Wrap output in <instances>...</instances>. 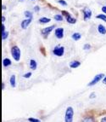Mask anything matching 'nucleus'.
<instances>
[{
	"label": "nucleus",
	"instance_id": "obj_34",
	"mask_svg": "<svg viewBox=\"0 0 106 122\" xmlns=\"http://www.w3.org/2000/svg\"><path fill=\"white\" fill-rule=\"evenodd\" d=\"M2 8H3V10H6V6H5V5H4H4H2Z\"/></svg>",
	"mask_w": 106,
	"mask_h": 122
},
{
	"label": "nucleus",
	"instance_id": "obj_30",
	"mask_svg": "<svg viewBox=\"0 0 106 122\" xmlns=\"http://www.w3.org/2000/svg\"><path fill=\"white\" fill-rule=\"evenodd\" d=\"M102 83L104 84V85H106V74H105V76H104V78L103 79V80H102Z\"/></svg>",
	"mask_w": 106,
	"mask_h": 122
},
{
	"label": "nucleus",
	"instance_id": "obj_19",
	"mask_svg": "<svg viewBox=\"0 0 106 122\" xmlns=\"http://www.w3.org/2000/svg\"><path fill=\"white\" fill-rule=\"evenodd\" d=\"M24 15H25V16L26 17V18H33V16H32V13H31V11L26 10V11L24 12Z\"/></svg>",
	"mask_w": 106,
	"mask_h": 122
},
{
	"label": "nucleus",
	"instance_id": "obj_7",
	"mask_svg": "<svg viewBox=\"0 0 106 122\" xmlns=\"http://www.w3.org/2000/svg\"><path fill=\"white\" fill-rule=\"evenodd\" d=\"M64 33H65V30H64L63 27H58L54 30V35L55 37L59 39H61L64 38Z\"/></svg>",
	"mask_w": 106,
	"mask_h": 122
},
{
	"label": "nucleus",
	"instance_id": "obj_32",
	"mask_svg": "<svg viewBox=\"0 0 106 122\" xmlns=\"http://www.w3.org/2000/svg\"><path fill=\"white\" fill-rule=\"evenodd\" d=\"M1 88H2L3 91H4V90L5 89V84H4V82H3V83H2V86H1Z\"/></svg>",
	"mask_w": 106,
	"mask_h": 122
},
{
	"label": "nucleus",
	"instance_id": "obj_9",
	"mask_svg": "<svg viewBox=\"0 0 106 122\" xmlns=\"http://www.w3.org/2000/svg\"><path fill=\"white\" fill-rule=\"evenodd\" d=\"M32 21V18H26V20H23L21 23V26L22 29H26Z\"/></svg>",
	"mask_w": 106,
	"mask_h": 122
},
{
	"label": "nucleus",
	"instance_id": "obj_2",
	"mask_svg": "<svg viewBox=\"0 0 106 122\" xmlns=\"http://www.w3.org/2000/svg\"><path fill=\"white\" fill-rule=\"evenodd\" d=\"M74 120V108L71 106L66 108L65 113V122H73Z\"/></svg>",
	"mask_w": 106,
	"mask_h": 122
},
{
	"label": "nucleus",
	"instance_id": "obj_12",
	"mask_svg": "<svg viewBox=\"0 0 106 122\" xmlns=\"http://www.w3.org/2000/svg\"><path fill=\"white\" fill-rule=\"evenodd\" d=\"M29 67L31 70H36L37 67V62L36 60L34 59H31L29 61Z\"/></svg>",
	"mask_w": 106,
	"mask_h": 122
},
{
	"label": "nucleus",
	"instance_id": "obj_24",
	"mask_svg": "<svg viewBox=\"0 0 106 122\" xmlns=\"http://www.w3.org/2000/svg\"><path fill=\"white\" fill-rule=\"evenodd\" d=\"M91 45L90 44H85V45H83V50L84 51H89L90 49H91Z\"/></svg>",
	"mask_w": 106,
	"mask_h": 122
},
{
	"label": "nucleus",
	"instance_id": "obj_21",
	"mask_svg": "<svg viewBox=\"0 0 106 122\" xmlns=\"http://www.w3.org/2000/svg\"><path fill=\"white\" fill-rule=\"evenodd\" d=\"M29 122H42L41 120H39V119L37 118H33V117H30V118L27 119Z\"/></svg>",
	"mask_w": 106,
	"mask_h": 122
},
{
	"label": "nucleus",
	"instance_id": "obj_15",
	"mask_svg": "<svg viewBox=\"0 0 106 122\" xmlns=\"http://www.w3.org/2000/svg\"><path fill=\"white\" fill-rule=\"evenodd\" d=\"M82 122H96V120L93 116L88 115V116H85V117L82 119Z\"/></svg>",
	"mask_w": 106,
	"mask_h": 122
},
{
	"label": "nucleus",
	"instance_id": "obj_16",
	"mask_svg": "<svg viewBox=\"0 0 106 122\" xmlns=\"http://www.w3.org/2000/svg\"><path fill=\"white\" fill-rule=\"evenodd\" d=\"M39 23H41V24H47V23L50 22L51 21V19L50 18H48V17H41V18L38 20Z\"/></svg>",
	"mask_w": 106,
	"mask_h": 122
},
{
	"label": "nucleus",
	"instance_id": "obj_28",
	"mask_svg": "<svg viewBox=\"0 0 106 122\" xmlns=\"http://www.w3.org/2000/svg\"><path fill=\"white\" fill-rule=\"evenodd\" d=\"M101 10H102V11H103V14L106 15V5H105V6H103Z\"/></svg>",
	"mask_w": 106,
	"mask_h": 122
},
{
	"label": "nucleus",
	"instance_id": "obj_35",
	"mask_svg": "<svg viewBox=\"0 0 106 122\" xmlns=\"http://www.w3.org/2000/svg\"><path fill=\"white\" fill-rule=\"evenodd\" d=\"M32 1H33V0H32Z\"/></svg>",
	"mask_w": 106,
	"mask_h": 122
},
{
	"label": "nucleus",
	"instance_id": "obj_27",
	"mask_svg": "<svg viewBox=\"0 0 106 122\" xmlns=\"http://www.w3.org/2000/svg\"><path fill=\"white\" fill-rule=\"evenodd\" d=\"M4 32H6L5 31V26H4V23H2V26H1V33H4Z\"/></svg>",
	"mask_w": 106,
	"mask_h": 122
},
{
	"label": "nucleus",
	"instance_id": "obj_31",
	"mask_svg": "<svg viewBox=\"0 0 106 122\" xmlns=\"http://www.w3.org/2000/svg\"><path fill=\"white\" fill-rule=\"evenodd\" d=\"M100 122H106V116H104V117H103V118L101 119Z\"/></svg>",
	"mask_w": 106,
	"mask_h": 122
},
{
	"label": "nucleus",
	"instance_id": "obj_4",
	"mask_svg": "<svg viewBox=\"0 0 106 122\" xmlns=\"http://www.w3.org/2000/svg\"><path fill=\"white\" fill-rule=\"evenodd\" d=\"M53 54L58 57H61L65 54V47L63 45H58L53 49Z\"/></svg>",
	"mask_w": 106,
	"mask_h": 122
},
{
	"label": "nucleus",
	"instance_id": "obj_33",
	"mask_svg": "<svg viewBox=\"0 0 106 122\" xmlns=\"http://www.w3.org/2000/svg\"><path fill=\"white\" fill-rule=\"evenodd\" d=\"M4 21H5V16H4V15H3V16H2V23H4Z\"/></svg>",
	"mask_w": 106,
	"mask_h": 122
},
{
	"label": "nucleus",
	"instance_id": "obj_6",
	"mask_svg": "<svg viewBox=\"0 0 106 122\" xmlns=\"http://www.w3.org/2000/svg\"><path fill=\"white\" fill-rule=\"evenodd\" d=\"M54 28H55V25H52V26H47V27H44V28H43L41 30L42 35H43V36L44 37L45 39H46V38L48 37V35L50 34V33H51L52 31H53Z\"/></svg>",
	"mask_w": 106,
	"mask_h": 122
},
{
	"label": "nucleus",
	"instance_id": "obj_14",
	"mask_svg": "<svg viewBox=\"0 0 106 122\" xmlns=\"http://www.w3.org/2000/svg\"><path fill=\"white\" fill-rule=\"evenodd\" d=\"M98 32L102 35L106 34V27L104 26V25L98 24Z\"/></svg>",
	"mask_w": 106,
	"mask_h": 122
},
{
	"label": "nucleus",
	"instance_id": "obj_11",
	"mask_svg": "<svg viewBox=\"0 0 106 122\" xmlns=\"http://www.w3.org/2000/svg\"><path fill=\"white\" fill-rule=\"evenodd\" d=\"M9 84H10V86L12 88L16 87V76L14 74L11 75L10 78H9Z\"/></svg>",
	"mask_w": 106,
	"mask_h": 122
},
{
	"label": "nucleus",
	"instance_id": "obj_10",
	"mask_svg": "<svg viewBox=\"0 0 106 122\" xmlns=\"http://www.w3.org/2000/svg\"><path fill=\"white\" fill-rule=\"evenodd\" d=\"M69 66L71 68L75 69V68H77V67H79L81 66V61H78V60H73V61H71L70 62Z\"/></svg>",
	"mask_w": 106,
	"mask_h": 122
},
{
	"label": "nucleus",
	"instance_id": "obj_29",
	"mask_svg": "<svg viewBox=\"0 0 106 122\" xmlns=\"http://www.w3.org/2000/svg\"><path fill=\"white\" fill-rule=\"evenodd\" d=\"M34 10L36 11V12H39V10H40V8H39V6H36V7H34Z\"/></svg>",
	"mask_w": 106,
	"mask_h": 122
},
{
	"label": "nucleus",
	"instance_id": "obj_3",
	"mask_svg": "<svg viewBox=\"0 0 106 122\" xmlns=\"http://www.w3.org/2000/svg\"><path fill=\"white\" fill-rule=\"evenodd\" d=\"M104 73H98V74H96L95 76L93 77V79L88 84V87H91V86H94L95 85H97L98 83H99L100 81H102L103 79L104 78Z\"/></svg>",
	"mask_w": 106,
	"mask_h": 122
},
{
	"label": "nucleus",
	"instance_id": "obj_13",
	"mask_svg": "<svg viewBox=\"0 0 106 122\" xmlns=\"http://www.w3.org/2000/svg\"><path fill=\"white\" fill-rule=\"evenodd\" d=\"M11 65H12V61H11V60L9 58L5 57V58L3 59V67H8Z\"/></svg>",
	"mask_w": 106,
	"mask_h": 122
},
{
	"label": "nucleus",
	"instance_id": "obj_1",
	"mask_svg": "<svg viewBox=\"0 0 106 122\" xmlns=\"http://www.w3.org/2000/svg\"><path fill=\"white\" fill-rule=\"evenodd\" d=\"M10 53L13 57V59H14V61H20L21 57V49H20L17 45H14V46L11 47Z\"/></svg>",
	"mask_w": 106,
	"mask_h": 122
},
{
	"label": "nucleus",
	"instance_id": "obj_17",
	"mask_svg": "<svg viewBox=\"0 0 106 122\" xmlns=\"http://www.w3.org/2000/svg\"><path fill=\"white\" fill-rule=\"evenodd\" d=\"M71 39L75 41H78L82 39V34L80 33H74L73 34L71 35Z\"/></svg>",
	"mask_w": 106,
	"mask_h": 122
},
{
	"label": "nucleus",
	"instance_id": "obj_26",
	"mask_svg": "<svg viewBox=\"0 0 106 122\" xmlns=\"http://www.w3.org/2000/svg\"><path fill=\"white\" fill-rule=\"evenodd\" d=\"M95 97H96V93H95V92H92V93L90 94V96H89L90 99H94Z\"/></svg>",
	"mask_w": 106,
	"mask_h": 122
},
{
	"label": "nucleus",
	"instance_id": "obj_22",
	"mask_svg": "<svg viewBox=\"0 0 106 122\" xmlns=\"http://www.w3.org/2000/svg\"><path fill=\"white\" fill-rule=\"evenodd\" d=\"M31 76H32V73L31 72H27L25 74H23V78H25V79H30Z\"/></svg>",
	"mask_w": 106,
	"mask_h": 122
},
{
	"label": "nucleus",
	"instance_id": "obj_18",
	"mask_svg": "<svg viewBox=\"0 0 106 122\" xmlns=\"http://www.w3.org/2000/svg\"><path fill=\"white\" fill-rule=\"evenodd\" d=\"M96 18L99 19V20H104V22H106V15L105 14H99L98 15H96Z\"/></svg>",
	"mask_w": 106,
	"mask_h": 122
},
{
	"label": "nucleus",
	"instance_id": "obj_5",
	"mask_svg": "<svg viewBox=\"0 0 106 122\" xmlns=\"http://www.w3.org/2000/svg\"><path fill=\"white\" fill-rule=\"evenodd\" d=\"M62 15L65 17L66 21H67L68 23H70V24H75V23L76 22V19L72 16L70 14V13H68L67 11H65V10L62 11Z\"/></svg>",
	"mask_w": 106,
	"mask_h": 122
},
{
	"label": "nucleus",
	"instance_id": "obj_8",
	"mask_svg": "<svg viewBox=\"0 0 106 122\" xmlns=\"http://www.w3.org/2000/svg\"><path fill=\"white\" fill-rule=\"evenodd\" d=\"M92 17V11L88 8H84L83 10V19L85 21L88 20Z\"/></svg>",
	"mask_w": 106,
	"mask_h": 122
},
{
	"label": "nucleus",
	"instance_id": "obj_25",
	"mask_svg": "<svg viewBox=\"0 0 106 122\" xmlns=\"http://www.w3.org/2000/svg\"><path fill=\"white\" fill-rule=\"evenodd\" d=\"M58 3H59V4L63 5V6H67V3L65 2V0H59V1H58Z\"/></svg>",
	"mask_w": 106,
	"mask_h": 122
},
{
	"label": "nucleus",
	"instance_id": "obj_20",
	"mask_svg": "<svg viewBox=\"0 0 106 122\" xmlns=\"http://www.w3.org/2000/svg\"><path fill=\"white\" fill-rule=\"evenodd\" d=\"M55 20H58V21H61L63 20V16H62L61 15H55L54 16H53Z\"/></svg>",
	"mask_w": 106,
	"mask_h": 122
},
{
	"label": "nucleus",
	"instance_id": "obj_23",
	"mask_svg": "<svg viewBox=\"0 0 106 122\" xmlns=\"http://www.w3.org/2000/svg\"><path fill=\"white\" fill-rule=\"evenodd\" d=\"M8 37H9V32L6 31L4 33H2V40H6Z\"/></svg>",
	"mask_w": 106,
	"mask_h": 122
}]
</instances>
